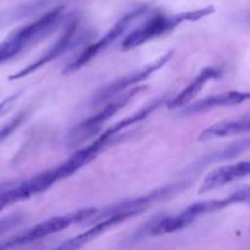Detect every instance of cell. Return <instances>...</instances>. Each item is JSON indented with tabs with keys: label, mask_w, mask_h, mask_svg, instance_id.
Listing matches in <instances>:
<instances>
[{
	"label": "cell",
	"mask_w": 250,
	"mask_h": 250,
	"mask_svg": "<svg viewBox=\"0 0 250 250\" xmlns=\"http://www.w3.org/2000/svg\"><path fill=\"white\" fill-rule=\"evenodd\" d=\"M146 87H133L128 92H124L121 94L116 95L111 100L107 102V104L98 112L97 115L92 117H88L84 121L80 122L76 127L71 129L67 137V143L70 146H77L82 144L83 142L88 141L92 138L94 134H97L100 129L103 128L105 124L110 119L115 116L121 109H124L139 92L144 89Z\"/></svg>",
	"instance_id": "6"
},
{
	"label": "cell",
	"mask_w": 250,
	"mask_h": 250,
	"mask_svg": "<svg viewBox=\"0 0 250 250\" xmlns=\"http://www.w3.org/2000/svg\"><path fill=\"white\" fill-rule=\"evenodd\" d=\"M214 6H205L193 11H183L173 15H155L154 17L144 22L142 26L134 28L131 33L127 34L121 44V50L127 51L141 46L153 39L159 38L168 32L173 31L183 22H194L214 14Z\"/></svg>",
	"instance_id": "4"
},
{
	"label": "cell",
	"mask_w": 250,
	"mask_h": 250,
	"mask_svg": "<svg viewBox=\"0 0 250 250\" xmlns=\"http://www.w3.org/2000/svg\"><path fill=\"white\" fill-rule=\"evenodd\" d=\"M19 97H20V93H16V94L10 95V97H7L6 99H4L1 103H0V117L4 116V115L6 114L12 106H14V104L16 103V100L19 99Z\"/></svg>",
	"instance_id": "17"
},
{
	"label": "cell",
	"mask_w": 250,
	"mask_h": 250,
	"mask_svg": "<svg viewBox=\"0 0 250 250\" xmlns=\"http://www.w3.org/2000/svg\"><path fill=\"white\" fill-rule=\"evenodd\" d=\"M26 112H20L19 115H16L15 117H12L7 124H5L4 126L0 128V144L2 143L4 141H6L17 128L22 125V122L24 121L26 119Z\"/></svg>",
	"instance_id": "15"
},
{
	"label": "cell",
	"mask_w": 250,
	"mask_h": 250,
	"mask_svg": "<svg viewBox=\"0 0 250 250\" xmlns=\"http://www.w3.org/2000/svg\"><path fill=\"white\" fill-rule=\"evenodd\" d=\"M134 216H136V215L131 214V212H122V214H116L111 215V216L109 217H105V219L95 222L90 229H88L87 231H84L83 233L62 242V243L59 244L58 247H55V248H53L51 250H80L82 247H84L85 244L94 241L98 237L102 236L103 233H105L106 231L111 229L112 227L117 226V225L122 224V222L127 221V220Z\"/></svg>",
	"instance_id": "11"
},
{
	"label": "cell",
	"mask_w": 250,
	"mask_h": 250,
	"mask_svg": "<svg viewBox=\"0 0 250 250\" xmlns=\"http://www.w3.org/2000/svg\"><path fill=\"white\" fill-rule=\"evenodd\" d=\"M81 34H80V21L78 19H72L68 24L66 26V28L63 29L62 34L59 37V39L56 41V43H54L45 53L42 56H39L36 61H33L32 63L27 65L26 67L21 68L20 71H17L16 73L11 75L9 77V81H16L21 80V78L27 77L31 73H33L34 71L39 70L43 66L48 65L49 62L54 61L55 59H58L59 56H61L62 54L70 51L76 44L80 42Z\"/></svg>",
	"instance_id": "9"
},
{
	"label": "cell",
	"mask_w": 250,
	"mask_h": 250,
	"mask_svg": "<svg viewBox=\"0 0 250 250\" xmlns=\"http://www.w3.org/2000/svg\"><path fill=\"white\" fill-rule=\"evenodd\" d=\"M148 7L146 6H141V7H137V9L132 10L131 12L125 15L124 17L119 20L102 38L99 39L98 42L95 43L90 44L89 46L84 49L72 62L68 63L65 68L62 70V75H71V73H75L77 72L78 70H81L82 67H84L89 61H92L98 54L102 53L103 50L109 48L112 43L117 41L120 37H122V34L129 28L133 22H136L139 17L143 16L144 14L146 12Z\"/></svg>",
	"instance_id": "7"
},
{
	"label": "cell",
	"mask_w": 250,
	"mask_h": 250,
	"mask_svg": "<svg viewBox=\"0 0 250 250\" xmlns=\"http://www.w3.org/2000/svg\"><path fill=\"white\" fill-rule=\"evenodd\" d=\"M250 129L249 119L244 120H233V121H222L208 127L204 131L200 132L198 141L207 142L211 139L225 138L229 136H237V134L248 133Z\"/></svg>",
	"instance_id": "14"
},
{
	"label": "cell",
	"mask_w": 250,
	"mask_h": 250,
	"mask_svg": "<svg viewBox=\"0 0 250 250\" xmlns=\"http://www.w3.org/2000/svg\"><path fill=\"white\" fill-rule=\"evenodd\" d=\"M65 19L63 6H56L31 23L15 29L0 43V65L20 55L53 33Z\"/></svg>",
	"instance_id": "2"
},
{
	"label": "cell",
	"mask_w": 250,
	"mask_h": 250,
	"mask_svg": "<svg viewBox=\"0 0 250 250\" xmlns=\"http://www.w3.org/2000/svg\"><path fill=\"white\" fill-rule=\"evenodd\" d=\"M249 98L250 94L248 92H239V90H231V92H225L221 94L210 95L193 104H188L187 106H185L183 114L197 115L212 109H219V107L236 106V105L243 104L244 102L249 100Z\"/></svg>",
	"instance_id": "12"
},
{
	"label": "cell",
	"mask_w": 250,
	"mask_h": 250,
	"mask_svg": "<svg viewBox=\"0 0 250 250\" xmlns=\"http://www.w3.org/2000/svg\"><path fill=\"white\" fill-rule=\"evenodd\" d=\"M249 173V161H241V163L231 164V165L220 166V167L211 170L205 176L198 192H199V194H204V193L219 189V188L225 187V186L229 185L234 181L248 177Z\"/></svg>",
	"instance_id": "10"
},
{
	"label": "cell",
	"mask_w": 250,
	"mask_h": 250,
	"mask_svg": "<svg viewBox=\"0 0 250 250\" xmlns=\"http://www.w3.org/2000/svg\"><path fill=\"white\" fill-rule=\"evenodd\" d=\"M249 200V188L242 187L241 189L236 190L229 197L224 199H212L205 200V202H198L186 208L180 214L173 216H166L158 221H153L151 226H149L148 233L151 236H163V234L173 233V232L185 229L190 224L199 219L200 216L210 214V212L219 211L231 205L239 204V203H248Z\"/></svg>",
	"instance_id": "3"
},
{
	"label": "cell",
	"mask_w": 250,
	"mask_h": 250,
	"mask_svg": "<svg viewBox=\"0 0 250 250\" xmlns=\"http://www.w3.org/2000/svg\"><path fill=\"white\" fill-rule=\"evenodd\" d=\"M85 165H88L85 158L80 151H77L56 167L44 171L34 177L0 186V212L10 205L23 202L33 195L49 189L51 186L63 178L70 177Z\"/></svg>",
	"instance_id": "1"
},
{
	"label": "cell",
	"mask_w": 250,
	"mask_h": 250,
	"mask_svg": "<svg viewBox=\"0 0 250 250\" xmlns=\"http://www.w3.org/2000/svg\"><path fill=\"white\" fill-rule=\"evenodd\" d=\"M97 210L98 209H95V208H85V209L77 210V211L70 212V214L51 217V219L45 220V221L11 237V238L0 242V250L15 249L17 247L39 241V239L50 236V234L58 233V232L68 229L72 225L87 221L97 212Z\"/></svg>",
	"instance_id": "5"
},
{
	"label": "cell",
	"mask_w": 250,
	"mask_h": 250,
	"mask_svg": "<svg viewBox=\"0 0 250 250\" xmlns=\"http://www.w3.org/2000/svg\"><path fill=\"white\" fill-rule=\"evenodd\" d=\"M217 77H220L219 68L212 67V66H208V67L203 68V70L195 76L194 80H193L182 92L178 93V94L176 95V97H173L171 100L166 102L167 109L176 110L187 106V105L190 104V102L202 92V89L205 87V84H207L209 81L215 80V78Z\"/></svg>",
	"instance_id": "13"
},
{
	"label": "cell",
	"mask_w": 250,
	"mask_h": 250,
	"mask_svg": "<svg viewBox=\"0 0 250 250\" xmlns=\"http://www.w3.org/2000/svg\"><path fill=\"white\" fill-rule=\"evenodd\" d=\"M172 55H173L172 50L167 51V53L164 54L163 56L156 59L155 61L150 62L149 65L144 66V67L141 68V70L136 71V72L133 73H129V75L119 78V80L106 84L105 87L100 88V89L95 93L94 97H93L92 105L93 106H99V105H103L104 103H107L109 100H111L112 98L116 97V95L124 93L125 90H127L128 88L136 87L138 83L144 82V81L148 80L150 76H153L154 73L158 72L160 68H163L164 66L170 61V59L172 58Z\"/></svg>",
	"instance_id": "8"
},
{
	"label": "cell",
	"mask_w": 250,
	"mask_h": 250,
	"mask_svg": "<svg viewBox=\"0 0 250 250\" xmlns=\"http://www.w3.org/2000/svg\"><path fill=\"white\" fill-rule=\"evenodd\" d=\"M22 220H23L22 215H10V216H6L0 220V236L4 234L5 232L12 229L14 227L19 226L22 222Z\"/></svg>",
	"instance_id": "16"
}]
</instances>
